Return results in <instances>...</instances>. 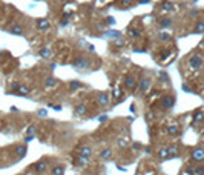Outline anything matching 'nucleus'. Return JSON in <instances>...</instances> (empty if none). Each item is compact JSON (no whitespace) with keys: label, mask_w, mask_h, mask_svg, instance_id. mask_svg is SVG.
<instances>
[{"label":"nucleus","mask_w":204,"mask_h":175,"mask_svg":"<svg viewBox=\"0 0 204 175\" xmlns=\"http://www.w3.org/2000/svg\"><path fill=\"white\" fill-rule=\"evenodd\" d=\"M129 36H130V37H138V36H140V31H137V29H129Z\"/></svg>","instance_id":"27"},{"label":"nucleus","mask_w":204,"mask_h":175,"mask_svg":"<svg viewBox=\"0 0 204 175\" xmlns=\"http://www.w3.org/2000/svg\"><path fill=\"white\" fill-rule=\"evenodd\" d=\"M167 134H169V135H178V134H180L178 126H169V128H167Z\"/></svg>","instance_id":"18"},{"label":"nucleus","mask_w":204,"mask_h":175,"mask_svg":"<svg viewBox=\"0 0 204 175\" xmlns=\"http://www.w3.org/2000/svg\"><path fill=\"white\" fill-rule=\"evenodd\" d=\"M203 117H204L203 112H197V114L193 115V123H198V122H201V120H203Z\"/></svg>","instance_id":"22"},{"label":"nucleus","mask_w":204,"mask_h":175,"mask_svg":"<svg viewBox=\"0 0 204 175\" xmlns=\"http://www.w3.org/2000/svg\"><path fill=\"white\" fill-rule=\"evenodd\" d=\"M36 131H37V128H36V126L32 125V126H29V128H28V131H26V134H28V135H31V137H34V134H36Z\"/></svg>","instance_id":"24"},{"label":"nucleus","mask_w":204,"mask_h":175,"mask_svg":"<svg viewBox=\"0 0 204 175\" xmlns=\"http://www.w3.org/2000/svg\"><path fill=\"white\" fill-rule=\"evenodd\" d=\"M37 26H39L40 31H45V29L49 28V22L46 19H40V20H37Z\"/></svg>","instance_id":"8"},{"label":"nucleus","mask_w":204,"mask_h":175,"mask_svg":"<svg viewBox=\"0 0 204 175\" xmlns=\"http://www.w3.org/2000/svg\"><path fill=\"white\" fill-rule=\"evenodd\" d=\"M82 86H83V85L80 83V82H77V80H74V82H71V83H69V88H71L72 91H75V89H80Z\"/></svg>","instance_id":"20"},{"label":"nucleus","mask_w":204,"mask_h":175,"mask_svg":"<svg viewBox=\"0 0 204 175\" xmlns=\"http://www.w3.org/2000/svg\"><path fill=\"white\" fill-rule=\"evenodd\" d=\"M192 158H193L195 161H201V160H204V149H201V147L193 149V151H192Z\"/></svg>","instance_id":"4"},{"label":"nucleus","mask_w":204,"mask_h":175,"mask_svg":"<svg viewBox=\"0 0 204 175\" xmlns=\"http://www.w3.org/2000/svg\"><path fill=\"white\" fill-rule=\"evenodd\" d=\"M15 154H17V158H23L26 155V146L25 144H20L15 147Z\"/></svg>","instance_id":"6"},{"label":"nucleus","mask_w":204,"mask_h":175,"mask_svg":"<svg viewBox=\"0 0 204 175\" xmlns=\"http://www.w3.org/2000/svg\"><path fill=\"white\" fill-rule=\"evenodd\" d=\"M130 5V0H123V6L126 8V6H129Z\"/></svg>","instance_id":"40"},{"label":"nucleus","mask_w":204,"mask_h":175,"mask_svg":"<svg viewBox=\"0 0 204 175\" xmlns=\"http://www.w3.org/2000/svg\"><path fill=\"white\" fill-rule=\"evenodd\" d=\"M29 92H31V89H29V88L22 86V85H20V86H19V89H17V92H15V94H19V95H28Z\"/></svg>","instance_id":"15"},{"label":"nucleus","mask_w":204,"mask_h":175,"mask_svg":"<svg viewBox=\"0 0 204 175\" xmlns=\"http://www.w3.org/2000/svg\"><path fill=\"white\" fill-rule=\"evenodd\" d=\"M203 137H204V131H203Z\"/></svg>","instance_id":"44"},{"label":"nucleus","mask_w":204,"mask_h":175,"mask_svg":"<svg viewBox=\"0 0 204 175\" xmlns=\"http://www.w3.org/2000/svg\"><path fill=\"white\" fill-rule=\"evenodd\" d=\"M74 114H75L77 117H82V115H84V114H86V105H79V106L75 108Z\"/></svg>","instance_id":"10"},{"label":"nucleus","mask_w":204,"mask_h":175,"mask_svg":"<svg viewBox=\"0 0 204 175\" xmlns=\"http://www.w3.org/2000/svg\"><path fill=\"white\" fill-rule=\"evenodd\" d=\"M87 161H89V158H87V157H82V155H80V157H79V161H77V163H79V166H84V164H86Z\"/></svg>","instance_id":"23"},{"label":"nucleus","mask_w":204,"mask_h":175,"mask_svg":"<svg viewBox=\"0 0 204 175\" xmlns=\"http://www.w3.org/2000/svg\"><path fill=\"white\" fill-rule=\"evenodd\" d=\"M9 32L14 34V36H22V34H23V28H22L20 25H14V26L9 29Z\"/></svg>","instance_id":"9"},{"label":"nucleus","mask_w":204,"mask_h":175,"mask_svg":"<svg viewBox=\"0 0 204 175\" xmlns=\"http://www.w3.org/2000/svg\"><path fill=\"white\" fill-rule=\"evenodd\" d=\"M65 174V168L63 166H55L52 169V175H63Z\"/></svg>","instance_id":"17"},{"label":"nucleus","mask_w":204,"mask_h":175,"mask_svg":"<svg viewBox=\"0 0 204 175\" xmlns=\"http://www.w3.org/2000/svg\"><path fill=\"white\" fill-rule=\"evenodd\" d=\"M106 22H108L109 25H114V23H115V19H114V17H108V19H106Z\"/></svg>","instance_id":"35"},{"label":"nucleus","mask_w":204,"mask_h":175,"mask_svg":"<svg viewBox=\"0 0 204 175\" xmlns=\"http://www.w3.org/2000/svg\"><path fill=\"white\" fill-rule=\"evenodd\" d=\"M32 140H34V137H31V135H28V137L25 138V141H26V143H29V141H32Z\"/></svg>","instance_id":"39"},{"label":"nucleus","mask_w":204,"mask_h":175,"mask_svg":"<svg viewBox=\"0 0 204 175\" xmlns=\"http://www.w3.org/2000/svg\"><path fill=\"white\" fill-rule=\"evenodd\" d=\"M195 174L197 175H204V166H198V168H195Z\"/></svg>","instance_id":"28"},{"label":"nucleus","mask_w":204,"mask_h":175,"mask_svg":"<svg viewBox=\"0 0 204 175\" xmlns=\"http://www.w3.org/2000/svg\"><path fill=\"white\" fill-rule=\"evenodd\" d=\"M195 31H197V32H204V23H203V22H200V23L197 25Z\"/></svg>","instance_id":"26"},{"label":"nucleus","mask_w":204,"mask_h":175,"mask_svg":"<svg viewBox=\"0 0 204 175\" xmlns=\"http://www.w3.org/2000/svg\"><path fill=\"white\" fill-rule=\"evenodd\" d=\"M37 114H39L40 117H46V115H48V111H46V109H39Z\"/></svg>","instance_id":"31"},{"label":"nucleus","mask_w":204,"mask_h":175,"mask_svg":"<svg viewBox=\"0 0 204 175\" xmlns=\"http://www.w3.org/2000/svg\"><path fill=\"white\" fill-rule=\"evenodd\" d=\"M203 58L200 57V55H192L190 57V60H189V65H190V68H193V69H198V68H201L203 66Z\"/></svg>","instance_id":"1"},{"label":"nucleus","mask_w":204,"mask_h":175,"mask_svg":"<svg viewBox=\"0 0 204 175\" xmlns=\"http://www.w3.org/2000/svg\"><path fill=\"white\" fill-rule=\"evenodd\" d=\"M170 23H172V20H170V19H163V20H161V26H163V28L170 26Z\"/></svg>","instance_id":"25"},{"label":"nucleus","mask_w":204,"mask_h":175,"mask_svg":"<svg viewBox=\"0 0 204 175\" xmlns=\"http://www.w3.org/2000/svg\"><path fill=\"white\" fill-rule=\"evenodd\" d=\"M101 158H104V160H109L111 157H112V151L111 149H104V151H101Z\"/></svg>","instance_id":"16"},{"label":"nucleus","mask_w":204,"mask_h":175,"mask_svg":"<svg viewBox=\"0 0 204 175\" xmlns=\"http://www.w3.org/2000/svg\"><path fill=\"white\" fill-rule=\"evenodd\" d=\"M126 144H127V141H126V138H120V140H118V146H120V147H124Z\"/></svg>","instance_id":"30"},{"label":"nucleus","mask_w":204,"mask_h":175,"mask_svg":"<svg viewBox=\"0 0 204 175\" xmlns=\"http://www.w3.org/2000/svg\"><path fill=\"white\" fill-rule=\"evenodd\" d=\"M164 6V9H172V3H170V2H166V3H163Z\"/></svg>","instance_id":"34"},{"label":"nucleus","mask_w":204,"mask_h":175,"mask_svg":"<svg viewBox=\"0 0 204 175\" xmlns=\"http://www.w3.org/2000/svg\"><path fill=\"white\" fill-rule=\"evenodd\" d=\"M132 147L137 151V149H140V147H141V144H140V143H134V144H132Z\"/></svg>","instance_id":"37"},{"label":"nucleus","mask_w":204,"mask_h":175,"mask_svg":"<svg viewBox=\"0 0 204 175\" xmlns=\"http://www.w3.org/2000/svg\"><path fill=\"white\" fill-rule=\"evenodd\" d=\"M161 105H163L164 109H170V108L175 105V97H172V95H167V97H164L163 100H161Z\"/></svg>","instance_id":"2"},{"label":"nucleus","mask_w":204,"mask_h":175,"mask_svg":"<svg viewBox=\"0 0 204 175\" xmlns=\"http://www.w3.org/2000/svg\"><path fill=\"white\" fill-rule=\"evenodd\" d=\"M183 89H184V91H186V92H190V89H189V88L186 86V85H183Z\"/></svg>","instance_id":"42"},{"label":"nucleus","mask_w":204,"mask_h":175,"mask_svg":"<svg viewBox=\"0 0 204 175\" xmlns=\"http://www.w3.org/2000/svg\"><path fill=\"white\" fill-rule=\"evenodd\" d=\"M124 85L127 89H134L135 85H137V80H135V77H127L126 80H124Z\"/></svg>","instance_id":"7"},{"label":"nucleus","mask_w":204,"mask_h":175,"mask_svg":"<svg viewBox=\"0 0 204 175\" xmlns=\"http://www.w3.org/2000/svg\"><path fill=\"white\" fill-rule=\"evenodd\" d=\"M186 172H187L189 175H195V168H187Z\"/></svg>","instance_id":"32"},{"label":"nucleus","mask_w":204,"mask_h":175,"mask_svg":"<svg viewBox=\"0 0 204 175\" xmlns=\"http://www.w3.org/2000/svg\"><path fill=\"white\" fill-rule=\"evenodd\" d=\"M160 75H161V79H163V80H166V79H169V75H167L166 72H161Z\"/></svg>","instance_id":"41"},{"label":"nucleus","mask_w":204,"mask_h":175,"mask_svg":"<svg viewBox=\"0 0 204 175\" xmlns=\"http://www.w3.org/2000/svg\"><path fill=\"white\" fill-rule=\"evenodd\" d=\"M147 2H149V0H140V3H141V5H143V3H147Z\"/></svg>","instance_id":"43"},{"label":"nucleus","mask_w":204,"mask_h":175,"mask_svg":"<svg viewBox=\"0 0 204 175\" xmlns=\"http://www.w3.org/2000/svg\"><path fill=\"white\" fill-rule=\"evenodd\" d=\"M98 120L100 122H106L108 120V115H101V117H98Z\"/></svg>","instance_id":"38"},{"label":"nucleus","mask_w":204,"mask_h":175,"mask_svg":"<svg viewBox=\"0 0 204 175\" xmlns=\"http://www.w3.org/2000/svg\"><path fill=\"white\" fill-rule=\"evenodd\" d=\"M161 40H170V36L166 34V32H163V34H161Z\"/></svg>","instance_id":"36"},{"label":"nucleus","mask_w":204,"mask_h":175,"mask_svg":"<svg viewBox=\"0 0 204 175\" xmlns=\"http://www.w3.org/2000/svg\"><path fill=\"white\" fill-rule=\"evenodd\" d=\"M158 157H161V158H167V149H161V151L158 152Z\"/></svg>","instance_id":"29"},{"label":"nucleus","mask_w":204,"mask_h":175,"mask_svg":"<svg viewBox=\"0 0 204 175\" xmlns=\"http://www.w3.org/2000/svg\"><path fill=\"white\" fill-rule=\"evenodd\" d=\"M45 169H46V164H45L43 161H39V163L34 164V171L39 172V174H40V172H45Z\"/></svg>","instance_id":"14"},{"label":"nucleus","mask_w":204,"mask_h":175,"mask_svg":"<svg viewBox=\"0 0 204 175\" xmlns=\"http://www.w3.org/2000/svg\"><path fill=\"white\" fill-rule=\"evenodd\" d=\"M74 65H75V68H77V69H84V68H87V66L91 65V62H89L87 58H84V57H80V58H77V60H75V63H74Z\"/></svg>","instance_id":"3"},{"label":"nucleus","mask_w":204,"mask_h":175,"mask_svg":"<svg viewBox=\"0 0 204 175\" xmlns=\"http://www.w3.org/2000/svg\"><path fill=\"white\" fill-rule=\"evenodd\" d=\"M40 55L43 58H49V57L52 55V52H51L49 49H45V48H43V49H40Z\"/></svg>","instance_id":"19"},{"label":"nucleus","mask_w":204,"mask_h":175,"mask_svg":"<svg viewBox=\"0 0 204 175\" xmlns=\"http://www.w3.org/2000/svg\"><path fill=\"white\" fill-rule=\"evenodd\" d=\"M97 101H98L100 106H106V105L109 103V97H108V94H106V92H100V94L97 95Z\"/></svg>","instance_id":"5"},{"label":"nucleus","mask_w":204,"mask_h":175,"mask_svg":"<svg viewBox=\"0 0 204 175\" xmlns=\"http://www.w3.org/2000/svg\"><path fill=\"white\" fill-rule=\"evenodd\" d=\"M149 86H151V79H147V77H146V79H143V82L140 83V91H143V92H144V91H147V89H149Z\"/></svg>","instance_id":"11"},{"label":"nucleus","mask_w":204,"mask_h":175,"mask_svg":"<svg viewBox=\"0 0 204 175\" xmlns=\"http://www.w3.org/2000/svg\"><path fill=\"white\" fill-rule=\"evenodd\" d=\"M58 82H57V79L55 77H48L46 79V82H45V86L46 88H52V86H55Z\"/></svg>","instance_id":"13"},{"label":"nucleus","mask_w":204,"mask_h":175,"mask_svg":"<svg viewBox=\"0 0 204 175\" xmlns=\"http://www.w3.org/2000/svg\"><path fill=\"white\" fill-rule=\"evenodd\" d=\"M120 95H121V91H120V89H114V97H115V98H118Z\"/></svg>","instance_id":"33"},{"label":"nucleus","mask_w":204,"mask_h":175,"mask_svg":"<svg viewBox=\"0 0 204 175\" xmlns=\"http://www.w3.org/2000/svg\"><path fill=\"white\" fill-rule=\"evenodd\" d=\"M121 32L120 31H106V37H120Z\"/></svg>","instance_id":"21"},{"label":"nucleus","mask_w":204,"mask_h":175,"mask_svg":"<svg viewBox=\"0 0 204 175\" xmlns=\"http://www.w3.org/2000/svg\"><path fill=\"white\" fill-rule=\"evenodd\" d=\"M91 154H92V149H91L89 146H83L82 149H80V155H82V157H87V158H89Z\"/></svg>","instance_id":"12"}]
</instances>
